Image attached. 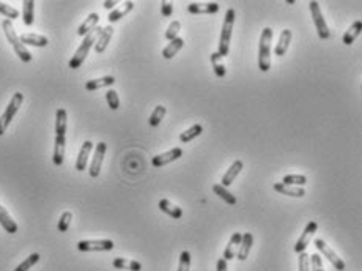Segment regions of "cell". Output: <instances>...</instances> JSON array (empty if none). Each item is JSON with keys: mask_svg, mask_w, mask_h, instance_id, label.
I'll return each mask as SVG.
<instances>
[{"mask_svg": "<svg viewBox=\"0 0 362 271\" xmlns=\"http://www.w3.org/2000/svg\"><path fill=\"white\" fill-rule=\"evenodd\" d=\"M0 226L4 227L5 232H8L10 235L16 233L17 232V224H16V221L10 216V213L7 211V208L4 205H0Z\"/></svg>", "mask_w": 362, "mask_h": 271, "instance_id": "cell-18", "label": "cell"}, {"mask_svg": "<svg viewBox=\"0 0 362 271\" xmlns=\"http://www.w3.org/2000/svg\"><path fill=\"white\" fill-rule=\"evenodd\" d=\"M71 219H73V213L71 211H65L62 213L60 219H59V232H68L69 226H71Z\"/></svg>", "mask_w": 362, "mask_h": 271, "instance_id": "cell-39", "label": "cell"}, {"mask_svg": "<svg viewBox=\"0 0 362 271\" xmlns=\"http://www.w3.org/2000/svg\"><path fill=\"white\" fill-rule=\"evenodd\" d=\"M274 191H277L279 194H283V195H288V197H301L305 195V191L302 188H298V186H288V185H283V183H274Z\"/></svg>", "mask_w": 362, "mask_h": 271, "instance_id": "cell-22", "label": "cell"}, {"mask_svg": "<svg viewBox=\"0 0 362 271\" xmlns=\"http://www.w3.org/2000/svg\"><path fill=\"white\" fill-rule=\"evenodd\" d=\"M299 271H310V256L305 251L299 254Z\"/></svg>", "mask_w": 362, "mask_h": 271, "instance_id": "cell-43", "label": "cell"}, {"mask_svg": "<svg viewBox=\"0 0 362 271\" xmlns=\"http://www.w3.org/2000/svg\"><path fill=\"white\" fill-rule=\"evenodd\" d=\"M235 10L228 8L225 13V19L222 24V30H221V38H219V49L218 54L221 57H225L228 54L230 49V40H231V32H233V26H235Z\"/></svg>", "mask_w": 362, "mask_h": 271, "instance_id": "cell-5", "label": "cell"}, {"mask_svg": "<svg viewBox=\"0 0 362 271\" xmlns=\"http://www.w3.org/2000/svg\"><path fill=\"white\" fill-rule=\"evenodd\" d=\"M202 131H203L202 125H194V127H191L189 130H186V131H183V133L179 134V140L183 142V143H188V142H191L192 139L198 137V136L202 134Z\"/></svg>", "mask_w": 362, "mask_h": 271, "instance_id": "cell-32", "label": "cell"}, {"mask_svg": "<svg viewBox=\"0 0 362 271\" xmlns=\"http://www.w3.org/2000/svg\"><path fill=\"white\" fill-rule=\"evenodd\" d=\"M106 152H107V143H106V142L96 143L95 153H93V159H92V164H90V169H88V174H90L92 178L99 177V174H101V166H102V161H104Z\"/></svg>", "mask_w": 362, "mask_h": 271, "instance_id": "cell-10", "label": "cell"}, {"mask_svg": "<svg viewBox=\"0 0 362 271\" xmlns=\"http://www.w3.org/2000/svg\"><path fill=\"white\" fill-rule=\"evenodd\" d=\"M241 238H243V233H240V232H235L233 235H231V238H230V241H228V244H227V248H225V251H224V260H231V259H235L237 257V252H238V249H240V243H241Z\"/></svg>", "mask_w": 362, "mask_h": 271, "instance_id": "cell-16", "label": "cell"}, {"mask_svg": "<svg viewBox=\"0 0 362 271\" xmlns=\"http://www.w3.org/2000/svg\"><path fill=\"white\" fill-rule=\"evenodd\" d=\"M183 46H185V40L183 38H175V40H172L164 49H162V57L164 59H167V60H170V59H173L181 49H183Z\"/></svg>", "mask_w": 362, "mask_h": 271, "instance_id": "cell-23", "label": "cell"}, {"mask_svg": "<svg viewBox=\"0 0 362 271\" xmlns=\"http://www.w3.org/2000/svg\"><path fill=\"white\" fill-rule=\"evenodd\" d=\"M181 156H183V150L179 149V147H175V149L166 152V153H161V155H156V156H153L151 159V164L154 167H162L166 164H170L176 159H179Z\"/></svg>", "mask_w": 362, "mask_h": 271, "instance_id": "cell-12", "label": "cell"}, {"mask_svg": "<svg viewBox=\"0 0 362 271\" xmlns=\"http://www.w3.org/2000/svg\"><path fill=\"white\" fill-rule=\"evenodd\" d=\"M219 59H222V57L218 52L211 54V63H213V68H214V75L218 78H224L227 71H225V66L222 63H219Z\"/></svg>", "mask_w": 362, "mask_h": 271, "instance_id": "cell-37", "label": "cell"}, {"mask_svg": "<svg viewBox=\"0 0 362 271\" xmlns=\"http://www.w3.org/2000/svg\"><path fill=\"white\" fill-rule=\"evenodd\" d=\"M22 101H24V95L16 92L13 96H11V101L8 103L7 109L4 111L2 117H0V136H4L7 128L10 127V123L13 121V118L16 117L19 107L22 106Z\"/></svg>", "mask_w": 362, "mask_h": 271, "instance_id": "cell-6", "label": "cell"}, {"mask_svg": "<svg viewBox=\"0 0 362 271\" xmlns=\"http://www.w3.org/2000/svg\"><path fill=\"white\" fill-rule=\"evenodd\" d=\"M115 84V78L114 76H104V78H99V79H92L85 82V90L88 92H95L99 88H104V87H111Z\"/></svg>", "mask_w": 362, "mask_h": 271, "instance_id": "cell-25", "label": "cell"}, {"mask_svg": "<svg viewBox=\"0 0 362 271\" xmlns=\"http://www.w3.org/2000/svg\"><path fill=\"white\" fill-rule=\"evenodd\" d=\"M290 41H292V30H290V29L282 30L280 38H279V43H277V46H276V49H274V54L279 56V57L285 56L287 51H288Z\"/></svg>", "mask_w": 362, "mask_h": 271, "instance_id": "cell-21", "label": "cell"}, {"mask_svg": "<svg viewBox=\"0 0 362 271\" xmlns=\"http://www.w3.org/2000/svg\"><path fill=\"white\" fill-rule=\"evenodd\" d=\"M2 29H4V33H5L8 43H10L11 47L14 49L16 56H17L24 63L32 62V54L29 52V49L21 43V40H19V37H17V33H16V30H14L13 22H11L10 19H4V21H2Z\"/></svg>", "mask_w": 362, "mask_h": 271, "instance_id": "cell-3", "label": "cell"}, {"mask_svg": "<svg viewBox=\"0 0 362 271\" xmlns=\"http://www.w3.org/2000/svg\"><path fill=\"white\" fill-rule=\"evenodd\" d=\"M252 244H254V235L246 232L243 233V238H241V243H240V249L237 252V259L244 262L247 257H249V252H250V248H252Z\"/></svg>", "mask_w": 362, "mask_h": 271, "instance_id": "cell-19", "label": "cell"}, {"mask_svg": "<svg viewBox=\"0 0 362 271\" xmlns=\"http://www.w3.org/2000/svg\"><path fill=\"white\" fill-rule=\"evenodd\" d=\"M188 11L191 14H214L219 11V4L218 2H208V4H191L188 7Z\"/></svg>", "mask_w": 362, "mask_h": 271, "instance_id": "cell-15", "label": "cell"}, {"mask_svg": "<svg viewBox=\"0 0 362 271\" xmlns=\"http://www.w3.org/2000/svg\"><path fill=\"white\" fill-rule=\"evenodd\" d=\"M102 5H104V8H106V10H112V8L117 5V2H115V0H106V2L102 4Z\"/></svg>", "mask_w": 362, "mask_h": 271, "instance_id": "cell-46", "label": "cell"}, {"mask_svg": "<svg viewBox=\"0 0 362 271\" xmlns=\"http://www.w3.org/2000/svg\"><path fill=\"white\" fill-rule=\"evenodd\" d=\"M0 14H4V16H5L7 19H10V21L19 17V11H17L16 8H13L11 5L4 4V2H0Z\"/></svg>", "mask_w": 362, "mask_h": 271, "instance_id": "cell-36", "label": "cell"}, {"mask_svg": "<svg viewBox=\"0 0 362 271\" xmlns=\"http://www.w3.org/2000/svg\"><path fill=\"white\" fill-rule=\"evenodd\" d=\"M98 22H99V16H98V13H92V14H88V17L81 24L79 29H77V35H79V37H85V35H88L93 29H96V27H98Z\"/></svg>", "mask_w": 362, "mask_h": 271, "instance_id": "cell-24", "label": "cell"}, {"mask_svg": "<svg viewBox=\"0 0 362 271\" xmlns=\"http://www.w3.org/2000/svg\"><path fill=\"white\" fill-rule=\"evenodd\" d=\"M218 271H227V260L224 259H219L218 260V266H216Z\"/></svg>", "mask_w": 362, "mask_h": 271, "instance_id": "cell-45", "label": "cell"}, {"mask_svg": "<svg viewBox=\"0 0 362 271\" xmlns=\"http://www.w3.org/2000/svg\"><path fill=\"white\" fill-rule=\"evenodd\" d=\"M166 112H167V109H166V106H162V104H159V106L154 107V111H153V114L150 115V120H148V121H150V127L156 128L159 123L162 121Z\"/></svg>", "mask_w": 362, "mask_h": 271, "instance_id": "cell-33", "label": "cell"}, {"mask_svg": "<svg viewBox=\"0 0 362 271\" xmlns=\"http://www.w3.org/2000/svg\"><path fill=\"white\" fill-rule=\"evenodd\" d=\"M189 268H191V252L183 251L179 254V265L176 271H189Z\"/></svg>", "mask_w": 362, "mask_h": 271, "instance_id": "cell-41", "label": "cell"}, {"mask_svg": "<svg viewBox=\"0 0 362 271\" xmlns=\"http://www.w3.org/2000/svg\"><path fill=\"white\" fill-rule=\"evenodd\" d=\"M360 32H362V21H354V22L351 24V27H350V29L345 32V35H343V44H345V46L353 44L354 40L360 35Z\"/></svg>", "mask_w": 362, "mask_h": 271, "instance_id": "cell-28", "label": "cell"}, {"mask_svg": "<svg viewBox=\"0 0 362 271\" xmlns=\"http://www.w3.org/2000/svg\"><path fill=\"white\" fill-rule=\"evenodd\" d=\"M101 32H102V27H96V29H93L88 35L84 37V41L81 43L79 47H77V51L74 52V56H73L71 60H69V68H71V69H77V68L82 66L84 60L87 59V56H88V52H90L92 46L96 43V40H98V37L101 35Z\"/></svg>", "mask_w": 362, "mask_h": 271, "instance_id": "cell-2", "label": "cell"}, {"mask_svg": "<svg viewBox=\"0 0 362 271\" xmlns=\"http://www.w3.org/2000/svg\"><path fill=\"white\" fill-rule=\"evenodd\" d=\"M158 207H159V210H161L162 213L169 214V216L173 218V219H179L181 216H183V210H181L179 207H176V205H173V204H172L170 201H167V199L159 201Z\"/></svg>", "mask_w": 362, "mask_h": 271, "instance_id": "cell-27", "label": "cell"}, {"mask_svg": "<svg viewBox=\"0 0 362 271\" xmlns=\"http://www.w3.org/2000/svg\"><path fill=\"white\" fill-rule=\"evenodd\" d=\"M161 13H162V16L170 17L173 14V5L170 2H162L161 4Z\"/></svg>", "mask_w": 362, "mask_h": 271, "instance_id": "cell-44", "label": "cell"}, {"mask_svg": "<svg viewBox=\"0 0 362 271\" xmlns=\"http://www.w3.org/2000/svg\"><path fill=\"white\" fill-rule=\"evenodd\" d=\"M21 43L24 46H35V47H46L49 44V40L43 35H37V33H24L19 37Z\"/></svg>", "mask_w": 362, "mask_h": 271, "instance_id": "cell-20", "label": "cell"}, {"mask_svg": "<svg viewBox=\"0 0 362 271\" xmlns=\"http://www.w3.org/2000/svg\"><path fill=\"white\" fill-rule=\"evenodd\" d=\"M283 185H288V186H304L307 183V177L305 175H285L282 178Z\"/></svg>", "mask_w": 362, "mask_h": 271, "instance_id": "cell-35", "label": "cell"}, {"mask_svg": "<svg viewBox=\"0 0 362 271\" xmlns=\"http://www.w3.org/2000/svg\"><path fill=\"white\" fill-rule=\"evenodd\" d=\"M112 265H114L117 269H129V271H140V269H142V263H140V262L128 260V259H121V257L114 259Z\"/></svg>", "mask_w": 362, "mask_h": 271, "instance_id": "cell-29", "label": "cell"}, {"mask_svg": "<svg viewBox=\"0 0 362 271\" xmlns=\"http://www.w3.org/2000/svg\"><path fill=\"white\" fill-rule=\"evenodd\" d=\"M179 30H181V24H179V21H172V22H170V26H169V29L166 30V38H167L169 41H172V40L178 38Z\"/></svg>", "mask_w": 362, "mask_h": 271, "instance_id": "cell-40", "label": "cell"}, {"mask_svg": "<svg viewBox=\"0 0 362 271\" xmlns=\"http://www.w3.org/2000/svg\"><path fill=\"white\" fill-rule=\"evenodd\" d=\"M309 8H310V14L314 17V22H315V27H317V33L321 40H328L331 37L329 33V29H328V24L323 17V13H321V8H320V4L312 0V2H309Z\"/></svg>", "mask_w": 362, "mask_h": 271, "instance_id": "cell-7", "label": "cell"}, {"mask_svg": "<svg viewBox=\"0 0 362 271\" xmlns=\"http://www.w3.org/2000/svg\"><path fill=\"white\" fill-rule=\"evenodd\" d=\"M317 229H318V224L315 223V221H310V223H307L304 232L301 233V237L298 238V241L295 244V252L301 254V252H304L307 249V246L310 244V238L314 237Z\"/></svg>", "mask_w": 362, "mask_h": 271, "instance_id": "cell-11", "label": "cell"}, {"mask_svg": "<svg viewBox=\"0 0 362 271\" xmlns=\"http://www.w3.org/2000/svg\"><path fill=\"white\" fill-rule=\"evenodd\" d=\"M314 243H315V248L318 249V252L323 254V257H326V259L334 265L335 269H337V271H343V269H345V262L329 248V246L326 244V241H324L323 238H317Z\"/></svg>", "mask_w": 362, "mask_h": 271, "instance_id": "cell-9", "label": "cell"}, {"mask_svg": "<svg viewBox=\"0 0 362 271\" xmlns=\"http://www.w3.org/2000/svg\"><path fill=\"white\" fill-rule=\"evenodd\" d=\"M40 254L38 252H33V254H30L27 259H25L24 262H21L17 266H16V269L14 271H29L33 265H37L38 262H40Z\"/></svg>", "mask_w": 362, "mask_h": 271, "instance_id": "cell-34", "label": "cell"}, {"mask_svg": "<svg viewBox=\"0 0 362 271\" xmlns=\"http://www.w3.org/2000/svg\"><path fill=\"white\" fill-rule=\"evenodd\" d=\"M66 127H68V112L66 109H57L56 112V145L52 162L60 167L65 161V149H66Z\"/></svg>", "mask_w": 362, "mask_h": 271, "instance_id": "cell-1", "label": "cell"}, {"mask_svg": "<svg viewBox=\"0 0 362 271\" xmlns=\"http://www.w3.org/2000/svg\"><path fill=\"white\" fill-rule=\"evenodd\" d=\"M93 150V142L92 140H85L84 145L81 147L79 150V155H77V159H76V169L82 172L87 169V162H88V156Z\"/></svg>", "mask_w": 362, "mask_h": 271, "instance_id": "cell-14", "label": "cell"}, {"mask_svg": "<svg viewBox=\"0 0 362 271\" xmlns=\"http://www.w3.org/2000/svg\"><path fill=\"white\" fill-rule=\"evenodd\" d=\"M310 265H312V269H310V271H324L323 260H321L320 254H312V256H310Z\"/></svg>", "mask_w": 362, "mask_h": 271, "instance_id": "cell-42", "label": "cell"}, {"mask_svg": "<svg viewBox=\"0 0 362 271\" xmlns=\"http://www.w3.org/2000/svg\"><path fill=\"white\" fill-rule=\"evenodd\" d=\"M106 101H107V104H109V107H111L112 111H117V109L120 107L118 93H117L115 90H112V88H109V90L106 92Z\"/></svg>", "mask_w": 362, "mask_h": 271, "instance_id": "cell-38", "label": "cell"}, {"mask_svg": "<svg viewBox=\"0 0 362 271\" xmlns=\"http://www.w3.org/2000/svg\"><path fill=\"white\" fill-rule=\"evenodd\" d=\"M133 8H134V4H133V2H124L120 8H115L114 11H111L107 21H109L111 24H114V22L120 21L121 17H124L129 11H133Z\"/></svg>", "mask_w": 362, "mask_h": 271, "instance_id": "cell-30", "label": "cell"}, {"mask_svg": "<svg viewBox=\"0 0 362 271\" xmlns=\"http://www.w3.org/2000/svg\"><path fill=\"white\" fill-rule=\"evenodd\" d=\"M273 29L265 27L260 35V44H258V68L262 73H268L271 68V41H273Z\"/></svg>", "mask_w": 362, "mask_h": 271, "instance_id": "cell-4", "label": "cell"}, {"mask_svg": "<svg viewBox=\"0 0 362 271\" xmlns=\"http://www.w3.org/2000/svg\"><path fill=\"white\" fill-rule=\"evenodd\" d=\"M22 21L27 27H30L35 21V2L33 0H24L22 4Z\"/></svg>", "mask_w": 362, "mask_h": 271, "instance_id": "cell-26", "label": "cell"}, {"mask_svg": "<svg viewBox=\"0 0 362 271\" xmlns=\"http://www.w3.org/2000/svg\"><path fill=\"white\" fill-rule=\"evenodd\" d=\"M112 35H114V27H112V26H107V27L102 29L101 35L98 37V40H96V43H95V51H96V54H102V52L106 51V47H107L109 41L112 40Z\"/></svg>", "mask_w": 362, "mask_h": 271, "instance_id": "cell-17", "label": "cell"}, {"mask_svg": "<svg viewBox=\"0 0 362 271\" xmlns=\"http://www.w3.org/2000/svg\"><path fill=\"white\" fill-rule=\"evenodd\" d=\"M213 191H214V194H218L221 199H222L224 202H227L228 205H237V197L231 194L227 188H224L222 185H214V186H213Z\"/></svg>", "mask_w": 362, "mask_h": 271, "instance_id": "cell-31", "label": "cell"}, {"mask_svg": "<svg viewBox=\"0 0 362 271\" xmlns=\"http://www.w3.org/2000/svg\"><path fill=\"white\" fill-rule=\"evenodd\" d=\"M243 167H244V164H243V161H241V159H237V161L231 162V166H230V167H228V170L225 172V175L222 177L221 185H222L224 188H228L231 183L235 182V178L240 175V172L243 170Z\"/></svg>", "mask_w": 362, "mask_h": 271, "instance_id": "cell-13", "label": "cell"}, {"mask_svg": "<svg viewBox=\"0 0 362 271\" xmlns=\"http://www.w3.org/2000/svg\"><path fill=\"white\" fill-rule=\"evenodd\" d=\"M112 240H82L77 243V249L82 252H98V251H112L114 249Z\"/></svg>", "mask_w": 362, "mask_h": 271, "instance_id": "cell-8", "label": "cell"}]
</instances>
